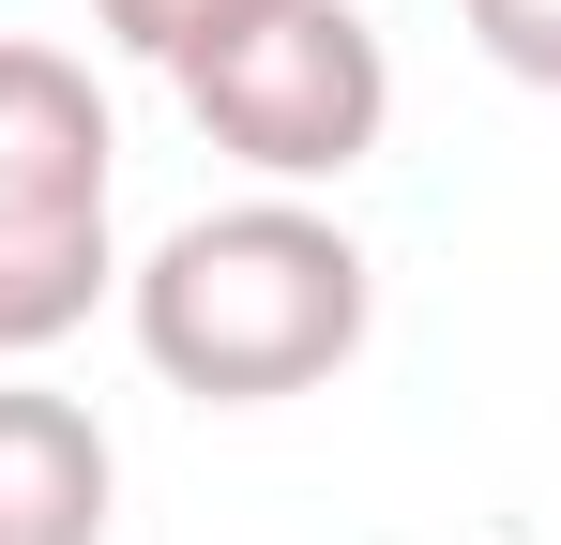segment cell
<instances>
[{
	"label": "cell",
	"mask_w": 561,
	"mask_h": 545,
	"mask_svg": "<svg viewBox=\"0 0 561 545\" xmlns=\"http://www.w3.org/2000/svg\"><path fill=\"white\" fill-rule=\"evenodd\" d=\"M122 318H137V363L168 394H197V409H288V394H319L334 363L365 349L379 272L319 197L259 182L228 212H183L152 258L122 272Z\"/></svg>",
	"instance_id": "obj_1"
},
{
	"label": "cell",
	"mask_w": 561,
	"mask_h": 545,
	"mask_svg": "<svg viewBox=\"0 0 561 545\" xmlns=\"http://www.w3.org/2000/svg\"><path fill=\"white\" fill-rule=\"evenodd\" d=\"M183 106L228 167H259L274 197L350 182L394 121V46L365 31V0H259L243 31H213L183 61Z\"/></svg>",
	"instance_id": "obj_2"
},
{
	"label": "cell",
	"mask_w": 561,
	"mask_h": 545,
	"mask_svg": "<svg viewBox=\"0 0 561 545\" xmlns=\"http://www.w3.org/2000/svg\"><path fill=\"white\" fill-rule=\"evenodd\" d=\"M106 182H122V137L92 61L0 31V212H106Z\"/></svg>",
	"instance_id": "obj_3"
},
{
	"label": "cell",
	"mask_w": 561,
	"mask_h": 545,
	"mask_svg": "<svg viewBox=\"0 0 561 545\" xmlns=\"http://www.w3.org/2000/svg\"><path fill=\"white\" fill-rule=\"evenodd\" d=\"M106 500H122V454L92 394L0 379V545H106Z\"/></svg>",
	"instance_id": "obj_4"
},
{
	"label": "cell",
	"mask_w": 561,
	"mask_h": 545,
	"mask_svg": "<svg viewBox=\"0 0 561 545\" xmlns=\"http://www.w3.org/2000/svg\"><path fill=\"white\" fill-rule=\"evenodd\" d=\"M106 288H122V243H106V212H0V363L61 349V334L92 318Z\"/></svg>",
	"instance_id": "obj_5"
},
{
	"label": "cell",
	"mask_w": 561,
	"mask_h": 545,
	"mask_svg": "<svg viewBox=\"0 0 561 545\" xmlns=\"http://www.w3.org/2000/svg\"><path fill=\"white\" fill-rule=\"evenodd\" d=\"M243 15H259V0H92L106 46H122V61H168V77H183L213 31H243Z\"/></svg>",
	"instance_id": "obj_6"
},
{
	"label": "cell",
	"mask_w": 561,
	"mask_h": 545,
	"mask_svg": "<svg viewBox=\"0 0 561 545\" xmlns=\"http://www.w3.org/2000/svg\"><path fill=\"white\" fill-rule=\"evenodd\" d=\"M456 15H470V46L516 91H561V0H456Z\"/></svg>",
	"instance_id": "obj_7"
}]
</instances>
